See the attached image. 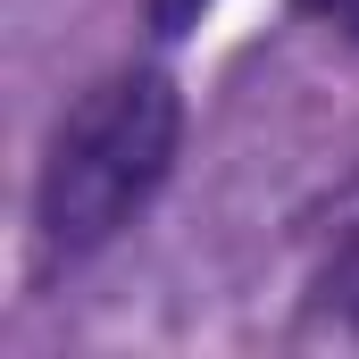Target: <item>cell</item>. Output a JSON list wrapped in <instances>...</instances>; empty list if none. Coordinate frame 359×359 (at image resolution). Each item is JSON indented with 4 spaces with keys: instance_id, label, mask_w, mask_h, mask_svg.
Masks as SVG:
<instances>
[{
    "instance_id": "cell-3",
    "label": "cell",
    "mask_w": 359,
    "mask_h": 359,
    "mask_svg": "<svg viewBox=\"0 0 359 359\" xmlns=\"http://www.w3.org/2000/svg\"><path fill=\"white\" fill-rule=\"evenodd\" d=\"M301 17H318V25H334V34H351L359 42V0H292Z\"/></svg>"
},
{
    "instance_id": "cell-2",
    "label": "cell",
    "mask_w": 359,
    "mask_h": 359,
    "mask_svg": "<svg viewBox=\"0 0 359 359\" xmlns=\"http://www.w3.org/2000/svg\"><path fill=\"white\" fill-rule=\"evenodd\" d=\"M326 292L343 301V318L359 326V243H343V259H334V276H326Z\"/></svg>"
},
{
    "instance_id": "cell-1",
    "label": "cell",
    "mask_w": 359,
    "mask_h": 359,
    "mask_svg": "<svg viewBox=\"0 0 359 359\" xmlns=\"http://www.w3.org/2000/svg\"><path fill=\"white\" fill-rule=\"evenodd\" d=\"M184 142V100L168 67H117L59 117L42 184H34V226L50 259H84L117 226H134V209L168 184Z\"/></svg>"
},
{
    "instance_id": "cell-5",
    "label": "cell",
    "mask_w": 359,
    "mask_h": 359,
    "mask_svg": "<svg viewBox=\"0 0 359 359\" xmlns=\"http://www.w3.org/2000/svg\"><path fill=\"white\" fill-rule=\"evenodd\" d=\"M343 217H351V226H343V243H359V192L343 201Z\"/></svg>"
},
{
    "instance_id": "cell-4",
    "label": "cell",
    "mask_w": 359,
    "mask_h": 359,
    "mask_svg": "<svg viewBox=\"0 0 359 359\" xmlns=\"http://www.w3.org/2000/svg\"><path fill=\"white\" fill-rule=\"evenodd\" d=\"M201 0H159V34H184V17H192Z\"/></svg>"
}]
</instances>
